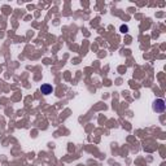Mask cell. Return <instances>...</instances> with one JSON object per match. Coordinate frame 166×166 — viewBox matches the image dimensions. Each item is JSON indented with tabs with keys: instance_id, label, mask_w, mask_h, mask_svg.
<instances>
[{
	"instance_id": "obj_1",
	"label": "cell",
	"mask_w": 166,
	"mask_h": 166,
	"mask_svg": "<svg viewBox=\"0 0 166 166\" xmlns=\"http://www.w3.org/2000/svg\"><path fill=\"white\" fill-rule=\"evenodd\" d=\"M152 109H153V112L156 113H164L165 109H166V104H165V100L164 99H156V100L153 101V104H152Z\"/></svg>"
},
{
	"instance_id": "obj_2",
	"label": "cell",
	"mask_w": 166,
	"mask_h": 166,
	"mask_svg": "<svg viewBox=\"0 0 166 166\" xmlns=\"http://www.w3.org/2000/svg\"><path fill=\"white\" fill-rule=\"evenodd\" d=\"M40 92L43 95H49V93L53 92V87H52L49 83H44V84L40 86Z\"/></svg>"
},
{
	"instance_id": "obj_3",
	"label": "cell",
	"mask_w": 166,
	"mask_h": 166,
	"mask_svg": "<svg viewBox=\"0 0 166 166\" xmlns=\"http://www.w3.org/2000/svg\"><path fill=\"white\" fill-rule=\"evenodd\" d=\"M121 33H123V34H126L127 31H129V26L127 25H121Z\"/></svg>"
}]
</instances>
